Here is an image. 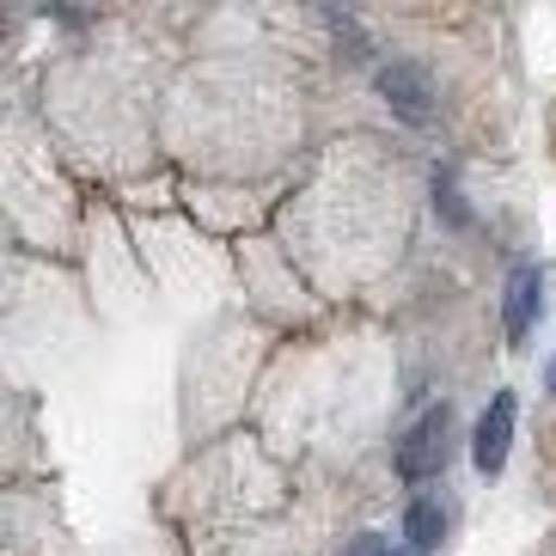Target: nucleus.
I'll return each instance as SVG.
<instances>
[{
  "label": "nucleus",
  "mask_w": 556,
  "mask_h": 556,
  "mask_svg": "<svg viewBox=\"0 0 556 556\" xmlns=\"http://www.w3.org/2000/svg\"><path fill=\"white\" fill-rule=\"evenodd\" d=\"M551 386H556V374H551Z\"/></svg>",
  "instance_id": "nucleus-7"
},
{
  "label": "nucleus",
  "mask_w": 556,
  "mask_h": 556,
  "mask_svg": "<svg viewBox=\"0 0 556 556\" xmlns=\"http://www.w3.org/2000/svg\"><path fill=\"white\" fill-rule=\"evenodd\" d=\"M446 434H453V409L434 404L422 416V422L404 434V446H397V477H409V483H422V477H434L446 465Z\"/></svg>",
  "instance_id": "nucleus-1"
},
{
  "label": "nucleus",
  "mask_w": 556,
  "mask_h": 556,
  "mask_svg": "<svg viewBox=\"0 0 556 556\" xmlns=\"http://www.w3.org/2000/svg\"><path fill=\"white\" fill-rule=\"evenodd\" d=\"M507 441H514V392H495L490 409H483V422L471 434V465L483 477H495L507 465Z\"/></svg>",
  "instance_id": "nucleus-2"
},
{
  "label": "nucleus",
  "mask_w": 556,
  "mask_h": 556,
  "mask_svg": "<svg viewBox=\"0 0 556 556\" xmlns=\"http://www.w3.org/2000/svg\"><path fill=\"white\" fill-rule=\"evenodd\" d=\"M379 92H386V104H392L404 123H428V111H434V86H428L422 67H409V62L386 67V74H379Z\"/></svg>",
  "instance_id": "nucleus-3"
},
{
  "label": "nucleus",
  "mask_w": 556,
  "mask_h": 556,
  "mask_svg": "<svg viewBox=\"0 0 556 556\" xmlns=\"http://www.w3.org/2000/svg\"><path fill=\"white\" fill-rule=\"evenodd\" d=\"M539 300H544L539 263H520V269L507 276V300H502V330H507V343H520L526 330H532V312H539Z\"/></svg>",
  "instance_id": "nucleus-4"
},
{
  "label": "nucleus",
  "mask_w": 556,
  "mask_h": 556,
  "mask_svg": "<svg viewBox=\"0 0 556 556\" xmlns=\"http://www.w3.org/2000/svg\"><path fill=\"white\" fill-rule=\"evenodd\" d=\"M343 556H386V544H379L374 539V532H367V539H355V544H349V551Z\"/></svg>",
  "instance_id": "nucleus-6"
},
{
  "label": "nucleus",
  "mask_w": 556,
  "mask_h": 556,
  "mask_svg": "<svg viewBox=\"0 0 556 556\" xmlns=\"http://www.w3.org/2000/svg\"><path fill=\"white\" fill-rule=\"evenodd\" d=\"M404 539H409V551H434V544L446 539V514H441V502H416L404 514Z\"/></svg>",
  "instance_id": "nucleus-5"
}]
</instances>
